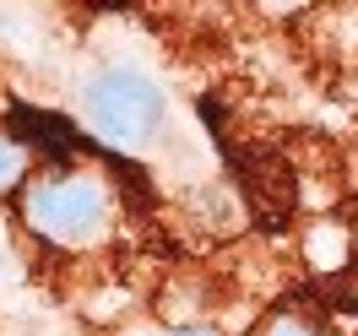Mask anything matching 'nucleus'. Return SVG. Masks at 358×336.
Returning <instances> with one entry per match:
<instances>
[{
	"mask_svg": "<svg viewBox=\"0 0 358 336\" xmlns=\"http://www.w3.org/2000/svg\"><path fill=\"white\" fill-rule=\"evenodd\" d=\"M82 119L87 131L114 152H141L152 147L169 125V92L157 87L141 66H98L82 82Z\"/></svg>",
	"mask_w": 358,
	"mask_h": 336,
	"instance_id": "obj_2",
	"label": "nucleus"
},
{
	"mask_svg": "<svg viewBox=\"0 0 358 336\" xmlns=\"http://www.w3.org/2000/svg\"><path fill=\"white\" fill-rule=\"evenodd\" d=\"M163 336H212V331H163Z\"/></svg>",
	"mask_w": 358,
	"mask_h": 336,
	"instance_id": "obj_5",
	"label": "nucleus"
},
{
	"mask_svg": "<svg viewBox=\"0 0 358 336\" xmlns=\"http://www.w3.org/2000/svg\"><path fill=\"white\" fill-rule=\"evenodd\" d=\"M27 174H33V152H27L17 136H0V196L22 190Z\"/></svg>",
	"mask_w": 358,
	"mask_h": 336,
	"instance_id": "obj_4",
	"label": "nucleus"
},
{
	"mask_svg": "<svg viewBox=\"0 0 358 336\" xmlns=\"http://www.w3.org/2000/svg\"><path fill=\"white\" fill-rule=\"evenodd\" d=\"M261 336H336V331H331V320L320 309H310V304H282L261 326Z\"/></svg>",
	"mask_w": 358,
	"mask_h": 336,
	"instance_id": "obj_3",
	"label": "nucleus"
},
{
	"mask_svg": "<svg viewBox=\"0 0 358 336\" xmlns=\"http://www.w3.org/2000/svg\"><path fill=\"white\" fill-rule=\"evenodd\" d=\"M17 212H22V228L44 249L92 255V249H103L114 233H120L125 196H120V184H114L109 168L82 163V157H66V163H55V168L27 174V184L17 190Z\"/></svg>",
	"mask_w": 358,
	"mask_h": 336,
	"instance_id": "obj_1",
	"label": "nucleus"
}]
</instances>
